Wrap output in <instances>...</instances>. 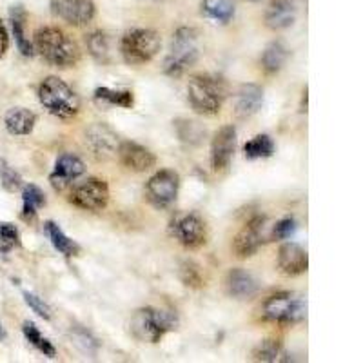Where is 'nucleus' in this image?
Returning <instances> with one entry per match:
<instances>
[{
  "label": "nucleus",
  "mask_w": 363,
  "mask_h": 363,
  "mask_svg": "<svg viewBox=\"0 0 363 363\" xmlns=\"http://www.w3.org/2000/svg\"><path fill=\"white\" fill-rule=\"evenodd\" d=\"M33 50L45 62L57 67H71L79 62L80 51L62 29L48 26L35 33Z\"/></svg>",
  "instance_id": "nucleus-1"
},
{
  "label": "nucleus",
  "mask_w": 363,
  "mask_h": 363,
  "mask_svg": "<svg viewBox=\"0 0 363 363\" xmlns=\"http://www.w3.org/2000/svg\"><path fill=\"white\" fill-rule=\"evenodd\" d=\"M227 93L225 80L216 74H194L187 84V99L199 115L213 116L220 113Z\"/></svg>",
  "instance_id": "nucleus-2"
},
{
  "label": "nucleus",
  "mask_w": 363,
  "mask_h": 363,
  "mask_svg": "<svg viewBox=\"0 0 363 363\" xmlns=\"http://www.w3.org/2000/svg\"><path fill=\"white\" fill-rule=\"evenodd\" d=\"M38 102L50 115L69 120L80 113L79 95L58 77H48L38 86Z\"/></svg>",
  "instance_id": "nucleus-3"
},
{
  "label": "nucleus",
  "mask_w": 363,
  "mask_h": 363,
  "mask_svg": "<svg viewBox=\"0 0 363 363\" xmlns=\"http://www.w3.org/2000/svg\"><path fill=\"white\" fill-rule=\"evenodd\" d=\"M200 57V38L199 31L194 28H180L173 35L169 53L164 60L165 74L178 79L189 67L196 64Z\"/></svg>",
  "instance_id": "nucleus-4"
},
{
  "label": "nucleus",
  "mask_w": 363,
  "mask_h": 363,
  "mask_svg": "<svg viewBox=\"0 0 363 363\" xmlns=\"http://www.w3.org/2000/svg\"><path fill=\"white\" fill-rule=\"evenodd\" d=\"M131 333L136 340L147 343H158L167 333L178 327V316L173 311L144 307L138 309L131 318Z\"/></svg>",
  "instance_id": "nucleus-5"
},
{
  "label": "nucleus",
  "mask_w": 363,
  "mask_h": 363,
  "mask_svg": "<svg viewBox=\"0 0 363 363\" xmlns=\"http://www.w3.org/2000/svg\"><path fill=\"white\" fill-rule=\"evenodd\" d=\"M160 45V35L155 29L133 28L125 31L120 40V53L129 66H142L157 57Z\"/></svg>",
  "instance_id": "nucleus-6"
},
{
  "label": "nucleus",
  "mask_w": 363,
  "mask_h": 363,
  "mask_svg": "<svg viewBox=\"0 0 363 363\" xmlns=\"http://www.w3.org/2000/svg\"><path fill=\"white\" fill-rule=\"evenodd\" d=\"M262 316L267 322L280 325L298 323L307 316V301L294 293H278L264 301Z\"/></svg>",
  "instance_id": "nucleus-7"
},
{
  "label": "nucleus",
  "mask_w": 363,
  "mask_h": 363,
  "mask_svg": "<svg viewBox=\"0 0 363 363\" xmlns=\"http://www.w3.org/2000/svg\"><path fill=\"white\" fill-rule=\"evenodd\" d=\"M265 242H271V227L267 225V218L255 216L235 236L233 251L238 258H249L256 255Z\"/></svg>",
  "instance_id": "nucleus-8"
},
{
  "label": "nucleus",
  "mask_w": 363,
  "mask_h": 363,
  "mask_svg": "<svg viewBox=\"0 0 363 363\" xmlns=\"http://www.w3.org/2000/svg\"><path fill=\"white\" fill-rule=\"evenodd\" d=\"M69 202L84 211H102L109 202V186L102 178H86L69 193Z\"/></svg>",
  "instance_id": "nucleus-9"
},
{
  "label": "nucleus",
  "mask_w": 363,
  "mask_h": 363,
  "mask_svg": "<svg viewBox=\"0 0 363 363\" xmlns=\"http://www.w3.org/2000/svg\"><path fill=\"white\" fill-rule=\"evenodd\" d=\"M169 235L186 249H199L206 244V223L196 213H180L171 220Z\"/></svg>",
  "instance_id": "nucleus-10"
},
{
  "label": "nucleus",
  "mask_w": 363,
  "mask_h": 363,
  "mask_svg": "<svg viewBox=\"0 0 363 363\" xmlns=\"http://www.w3.org/2000/svg\"><path fill=\"white\" fill-rule=\"evenodd\" d=\"M180 189V177L171 169H162L149 178L145 186V199L157 209H165L177 200Z\"/></svg>",
  "instance_id": "nucleus-11"
},
{
  "label": "nucleus",
  "mask_w": 363,
  "mask_h": 363,
  "mask_svg": "<svg viewBox=\"0 0 363 363\" xmlns=\"http://www.w3.org/2000/svg\"><path fill=\"white\" fill-rule=\"evenodd\" d=\"M51 13L71 26H86L95 18V4L91 0H50Z\"/></svg>",
  "instance_id": "nucleus-12"
},
{
  "label": "nucleus",
  "mask_w": 363,
  "mask_h": 363,
  "mask_svg": "<svg viewBox=\"0 0 363 363\" xmlns=\"http://www.w3.org/2000/svg\"><path fill=\"white\" fill-rule=\"evenodd\" d=\"M236 145L235 125H223L216 131L215 138L211 142V167L213 171H223L231 164L233 153Z\"/></svg>",
  "instance_id": "nucleus-13"
},
{
  "label": "nucleus",
  "mask_w": 363,
  "mask_h": 363,
  "mask_svg": "<svg viewBox=\"0 0 363 363\" xmlns=\"http://www.w3.org/2000/svg\"><path fill=\"white\" fill-rule=\"evenodd\" d=\"M86 144L96 158L108 160V158L116 155L120 142L118 136L111 128H108L102 122H96L86 131Z\"/></svg>",
  "instance_id": "nucleus-14"
},
{
  "label": "nucleus",
  "mask_w": 363,
  "mask_h": 363,
  "mask_svg": "<svg viewBox=\"0 0 363 363\" xmlns=\"http://www.w3.org/2000/svg\"><path fill=\"white\" fill-rule=\"evenodd\" d=\"M86 173V165L80 160L77 155L64 153L58 157V160L55 162V169L50 174V182L53 189L62 191L67 186H71L74 180H79L82 174Z\"/></svg>",
  "instance_id": "nucleus-15"
},
{
  "label": "nucleus",
  "mask_w": 363,
  "mask_h": 363,
  "mask_svg": "<svg viewBox=\"0 0 363 363\" xmlns=\"http://www.w3.org/2000/svg\"><path fill=\"white\" fill-rule=\"evenodd\" d=\"M116 155L124 167L135 171V173H144L157 164V157L147 147L136 144V142H120Z\"/></svg>",
  "instance_id": "nucleus-16"
},
{
  "label": "nucleus",
  "mask_w": 363,
  "mask_h": 363,
  "mask_svg": "<svg viewBox=\"0 0 363 363\" xmlns=\"http://www.w3.org/2000/svg\"><path fill=\"white\" fill-rule=\"evenodd\" d=\"M278 267L285 277H300L309 269L307 251L294 242H287L278 251Z\"/></svg>",
  "instance_id": "nucleus-17"
},
{
  "label": "nucleus",
  "mask_w": 363,
  "mask_h": 363,
  "mask_svg": "<svg viewBox=\"0 0 363 363\" xmlns=\"http://www.w3.org/2000/svg\"><path fill=\"white\" fill-rule=\"evenodd\" d=\"M225 289L229 296L236 298V300H245L258 293V284L244 269H233L227 272Z\"/></svg>",
  "instance_id": "nucleus-18"
},
{
  "label": "nucleus",
  "mask_w": 363,
  "mask_h": 363,
  "mask_svg": "<svg viewBox=\"0 0 363 363\" xmlns=\"http://www.w3.org/2000/svg\"><path fill=\"white\" fill-rule=\"evenodd\" d=\"M264 102V89L256 84H244L236 93V115L249 118L260 111Z\"/></svg>",
  "instance_id": "nucleus-19"
},
{
  "label": "nucleus",
  "mask_w": 363,
  "mask_h": 363,
  "mask_svg": "<svg viewBox=\"0 0 363 363\" xmlns=\"http://www.w3.org/2000/svg\"><path fill=\"white\" fill-rule=\"evenodd\" d=\"M294 21H296V8L291 0H272L267 13H265L267 28L280 31V29L291 28Z\"/></svg>",
  "instance_id": "nucleus-20"
},
{
  "label": "nucleus",
  "mask_w": 363,
  "mask_h": 363,
  "mask_svg": "<svg viewBox=\"0 0 363 363\" xmlns=\"http://www.w3.org/2000/svg\"><path fill=\"white\" fill-rule=\"evenodd\" d=\"M37 124V115L26 108H13L6 113L4 125L9 135L26 136L31 135Z\"/></svg>",
  "instance_id": "nucleus-21"
},
{
  "label": "nucleus",
  "mask_w": 363,
  "mask_h": 363,
  "mask_svg": "<svg viewBox=\"0 0 363 363\" xmlns=\"http://www.w3.org/2000/svg\"><path fill=\"white\" fill-rule=\"evenodd\" d=\"M9 21H11L13 37L17 42V48L24 57H33L35 50L33 44L29 42V37L26 35V11L22 6H13L9 11Z\"/></svg>",
  "instance_id": "nucleus-22"
},
{
  "label": "nucleus",
  "mask_w": 363,
  "mask_h": 363,
  "mask_svg": "<svg viewBox=\"0 0 363 363\" xmlns=\"http://www.w3.org/2000/svg\"><path fill=\"white\" fill-rule=\"evenodd\" d=\"M202 15L215 24H229L235 17V0H202Z\"/></svg>",
  "instance_id": "nucleus-23"
},
{
  "label": "nucleus",
  "mask_w": 363,
  "mask_h": 363,
  "mask_svg": "<svg viewBox=\"0 0 363 363\" xmlns=\"http://www.w3.org/2000/svg\"><path fill=\"white\" fill-rule=\"evenodd\" d=\"M45 206V194L44 191L40 189L35 184H26L22 187V213L21 216L29 222V220H35L38 209Z\"/></svg>",
  "instance_id": "nucleus-24"
},
{
  "label": "nucleus",
  "mask_w": 363,
  "mask_h": 363,
  "mask_svg": "<svg viewBox=\"0 0 363 363\" xmlns=\"http://www.w3.org/2000/svg\"><path fill=\"white\" fill-rule=\"evenodd\" d=\"M44 229L45 233H48V236H50L51 244H53V247L57 249L58 252H62L64 256H77L80 252V245L77 244V242H73V240L69 238V236L66 235V233L58 227V223L55 222H45L44 223Z\"/></svg>",
  "instance_id": "nucleus-25"
},
{
  "label": "nucleus",
  "mask_w": 363,
  "mask_h": 363,
  "mask_svg": "<svg viewBox=\"0 0 363 363\" xmlns=\"http://www.w3.org/2000/svg\"><path fill=\"white\" fill-rule=\"evenodd\" d=\"M95 102L100 106H118V108L131 109L135 99H133L131 91H115L109 87H96L95 89Z\"/></svg>",
  "instance_id": "nucleus-26"
},
{
  "label": "nucleus",
  "mask_w": 363,
  "mask_h": 363,
  "mask_svg": "<svg viewBox=\"0 0 363 363\" xmlns=\"http://www.w3.org/2000/svg\"><path fill=\"white\" fill-rule=\"evenodd\" d=\"M287 48H285L281 42L274 40L265 48L264 55H262V67L265 69V73L272 74V73H278V71L284 67V64L287 62Z\"/></svg>",
  "instance_id": "nucleus-27"
},
{
  "label": "nucleus",
  "mask_w": 363,
  "mask_h": 363,
  "mask_svg": "<svg viewBox=\"0 0 363 363\" xmlns=\"http://www.w3.org/2000/svg\"><path fill=\"white\" fill-rule=\"evenodd\" d=\"M87 51L96 62L106 66V64L111 62V48H109V38L108 35L102 33V31H93V33L87 35L86 38Z\"/></svg>",
  "instance_id": "nucleus-28"
},
{
  "label": "nucleus",
  "mask_w": 363,
  "mask_h": 363,
  "mask_svg": "<svg viewBox=\"0 0 363 363\" xmlns=\"http://www.w3.org/2000/svg\"><path fill=\"white\" fill-rule=\"evenodd\" d=\"M285 351L281 343L278 340H264L255 347L252 351V359L255 362L264 363H274V362H289V358H285Z\"/></svg>",
  "instance_id": "nucleus-29"
},
{
  "label": "nucleus",
  "mask_w": 363,
  "mask_h": 363,
  "mask_svg": "<svg viewBox=\"0 0 363 363\" xmlns=\"http://www.w3.org/2000/svg\"><path fill=\"white\" fill-rule=\"evenodd\" d=\"M22 333H24L26 340L29 342V345H33L38 352H42L48 358H55L57 356V349H55L53 343L42 335L38 327L33 322H24L22 323Z\"/></svg>",
  "instance_id": "nucleus-30"
},
{
  "label": "nucleus",
  "mask_w": 363,
  "mask_h": 363,
  "mask_svg": "<svg viewBox=\"0 0 363 363\" xmlns=\"http://www.w3.org/2000/svg\"><path fill=\"white\" fill-rule=\"evenodd\" d=\"M277 147H274V142L269 135H256L255 138L247 142L244 145L245 158L249 160H258V158H271L274 155Z\"/></svg>",
  "instance_id": "nucleus-31"
},
{
  "label": "nucleus",
  "mask_w": 363,
  "mask_h": 363,
  "mask_svg": "<svg viewBox=\"0 0 363 363\" xmlns=\"http://www.w3.org/2000/svg\"><path fill=\"white\" fill-rule=\"evenodd\" d=\"M17 247H21L18 229L9 222H0V252L8 255Z\"/></svg>",
  "instance_id": "nucleus-32"
},
{
  "label": "nucleus",
  "mask_w": 363,
  "mask_h": 363,
  "mask_svg": "<svg viewBox=\"0 0 363 363\" xmlns=\"http://www.w3.org/2000/svg\"><path fill=\"white\" fill-rule=\"evenodd\" d=\"M0 186L9 193H15L22 187V177L18 171H15L6 160H0Z\"/></svg>",
  "instance_id": "nucleus-33"
},
{
  "label": "nucleus",
  "mask_w": 363,
  "mask_h": 363,
  "mask_svg": "<svg viewBox=\"0 0 363 363\" xmlns=\"http://www.w3.org/2000/svg\"><path fill=\"white\" fill-rule=\"evenodd\" d=\"M180 278L184 281V285L193 287V289H200L203 285L202 272H200L199 265H194L193 262H184L180 265Z\"/></svg>",
  "instance_id": "nucleus-34"
},
{
  "label": "nucleus",
  "mask_w": 363,
  "mask_h": 363,
  "mask_svg": "<svg viewBox=\"0 0 363 363\" xmlns=\"http://www.w3.org/2000/svg\"><path fill=\"white\" fill-rule=\"evenodd\" d=\"M22 296H24V301L28 303L29 309L33 311L37 316H40L42 320H51V316H53V314H51V307L48 306L42 298H38L35 293H29V291H24Z\"/></svg>",
  "instance_id": "nucleus-35"
},
{
  "label": "nucleus",
  "mask_w": 363,
  "mask_h": 363,
  "mask_svg": "<svg viewBox=\"0 0 363 363\" xmlns=\"http://www.w3.org/2000/svg\"><path fill=\"white\" fill-rule=\"evenodd\" d=\"M296 233V222L293 218H284L271 227V240H287Z\"/></svg>",
  "instance_id": "nucleus-36"
},
{
  "label": "nucleus",
  "mask_w": 363,
  "mask_h": 363,
  "mask_svg": "<svg viewBox=\"0 0 363 363\" xmlns=\"http://www.w3.org/2000/svg\"><path fill=\"white\" fill-rule=\"evenodd\" d=\"M73 340L74 343L82 349L84 352H95L96 349H99V342H96L93 336L87 333V330L84 329H77L74 330V335H73Z\"/></svg>",
  "instance_id": "nucleus-37"
},
{
  "label": "nucleus",
  "mask_w": 363,
  "mask_h": 363,
  "mask_svg": "<svg viewBox=\"0 0 363 363\" xmlns=\"http://www.w3.org/2000/svg\"><path fill=\"white\" fill-rule=\"evenodd\" d=\"M8 45H9L8 31H6V26L0 22V58L6 55V51H8Z\"/></svg>",
  "instance_id": "nucleus-38"
},
{
  "label": "nucleus",
  "mask_w": 363,
  "mask_h": 363,
  "mask_svg": "<svg viewBox=\"0 0 363 363\" xmlns=\"http://www.w3.org/2000/svg\"><path fill=\"white\" fill-rule=\"evenodd\" d=\"M6 340H8V333H6L4 325L0 323V342H6Z\"/></svg>",
  "instance_id": "nucleus-39"
},
{
  "label": "nucleus",
  "mask_w": 363,
  "mask_h": 363,
  "mask_svg": "<svg viewBox=\"0 0 363 363\" xmlns=\"http://www.w3.org/2000/svg\"><path fill=\"white\" fill-rule=\"evenodd\" d=\"M251 2H260V0H251Z\"/></svg>",
  "instance_id": "nucleus-40"
}]
</instances>
